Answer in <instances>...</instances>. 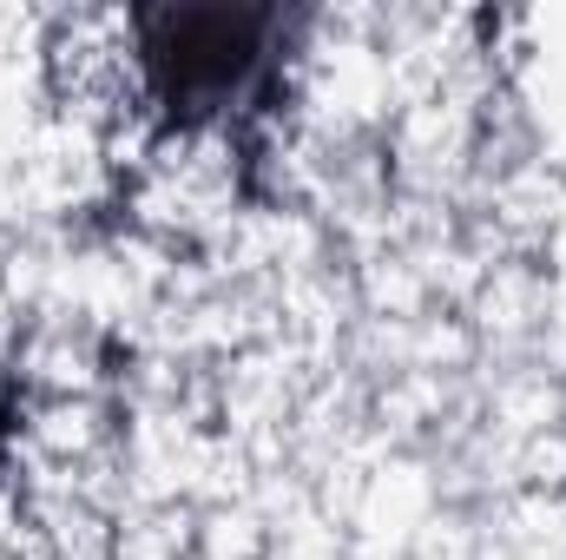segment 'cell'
I'll use <instances>...</instances> for the list:
<instances>
[{"mask_svg": "<svg viewBox=\"0 0 566 560\" xmlns=\"http://www.w3.org/2000/svg\"><path fill=\"white\" fill-rule=\"evenodd\" d=\"M7 416H13V409H7V396H0V442H7Z\"/></svg>", "mask_w": 566, "mask_h": 560, "instance_id": "7a4b0ae2", "label": "cell"}, {"mask_svg": "<svg viewBox=\"0 0 566 560\" xmlns=\"http://www.w3.org/2000/svg\"><path fill=\"white\" fill-rule=\"evenodd\" d=\"M283 13L271 7H139L133 40L151 100L171 120H218L264 86Z\"/></svg>", "mask_w": 566, "mask_h": 560, "instance_id": "6da1fadb", "label": "cell"}]
</instances>
